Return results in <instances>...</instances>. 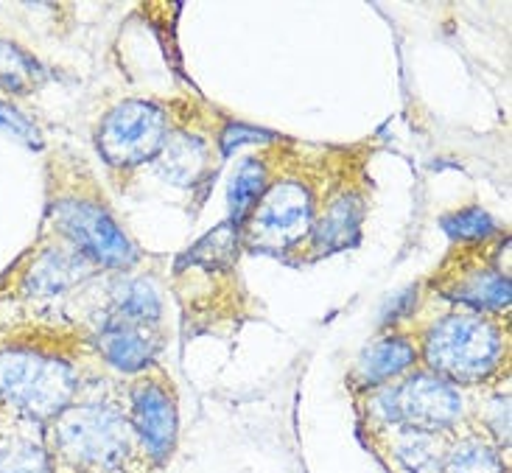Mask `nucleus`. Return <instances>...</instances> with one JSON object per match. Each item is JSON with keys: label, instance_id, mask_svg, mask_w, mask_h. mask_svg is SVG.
Listing matches in <instances>:
<instances>
[{"label": "nucleus", "instance_id": "nucleus-6", "mask_svg": "<svg viewBox=\"0 0 512 473\" xmlns=\"http://www.w3.org/2000/svg\"><path fill=\"white\" fill-rule=\"evenodd\" d=\"M370 398V409L378 418L417 432H448L465 412L459 387L429 373L426 367H415L412 373L395 378L387 387L370 392Z\"/></svg>", "mask_w": 512, "mask_h": 473}, {"label": "nucleus", "instance_id": "nucleus-4", "mask_svg": "<svg viewBox=\"0 0 512 473\" xmlns=\"http://www.w3.org/2000/svg\"><path fill=\"white\" fill-rule=\"evenodd\" d=\"M135 432L126 412L110 401H76L62 415L48 423V454L56 465L70 473H118L124 468Z\"/></svg>", "mask_w": 512, "mask_h": 473}, {"label": "nucleus", "instance_id": "nucleus-7", "mask_svg": "<svg viewBox=\"0 0 512 473\" xmlns=\"http://www.w3.org/2000/svg\"><path fill=\"white\" fill-rule=\"evenodd\" d=\"M487 244L490 241L451 252L440 272L431 278L429 289H434L451 306L504 317L510 311V278L499 261V250L507 244V238L496 252L487 250Z\"/></svg>", "mask_w": 512, "mask_h": 473}, {"label": "nucleus", "instance_id": "nucleus-20", "mask_svg": "<svg viewBox=\"0 0 512 473\" xmlns=\"http://www.w3.org/2000/svg\"><path fill=\"white\" fill-rule=\"evenodd\" d=\"M42 82V68L17 42L0 40V87L9 93H31Z\"/></svg>", "mask_w": 512, "mask_h": 473}, {"label": "nucleus", "instance_id": "nucleus-8", "mask_svg": "<svg viewBox=\"0 0 512 473\" xmlns=\"http://www.w3.org/2000/svg\"><path fill=\"white\" fill-rule=\"evenodd\" d=\"M168 129V110L154 101L132 98L115 104L98 124V154L112 171H135L157 160L168 138Z\"/></svg>", "mask_w": 512, "mask_h": 473}, {"label": "nucleus", "instance_id": "nucleus-16", "mask_svg": "<svg viewBox=\"0 0 512 473\" xmlns=\"http://www.w3.org/2000/svg\"><path fill=\"white\" fill-rule=\"evenodd\" d=\"M294 152L280 149V146H269L258 154H250L247 160H241L236 168L233 180H230V194H227V205H230V224L241 227L244 219L250 216L255 202L261 199L263 191L272 185L277 174L286 168L289 157Z\"/></svg>", "mask_w": 512, "mask_h": 473}, {"label": "nucleus", "instance_id": "nucleus-12", "mask_svg": "<svg viewBox=\"0 0 512 473\" xmlns=\"http://www.w3.org/2000/svg\"><path fill=\"white\" fill-rule=\"evenodd\" d=\"M87 331L98 359L112 364L118 373L138 376L154 364L166 336L160 331V322H135L121 317H101V320L79 325Z\"/></svg>", "mask_w": 512, "mask_h": 473}, {"label": "nucleus", "instance_id": "nucleus-18", "mask_svg": "<svg viewBox=\"0 0 512 473\" xmlns=\"http://www.w3.org/2000/svg\"><path fill=\"white\" fill-rule=\"evenodd\" d=\"M401 429V426H398ZM443 434L401 429L395 437V460L409 473H440L445 457Z\"/></svg>", "mask_w": 512, "mask_h": 473}, {"label": "nucleus", "instance_id": "nucleus-21", "mask_svg": "<svg viewBox=\"0 0 512 473\" xmlns=\"http://www.w3.org/2000/svg\"><path fill=\"white\" fill-rule=\"evenodd\" d=\"M448 238L459 244V247H473V244H485L499 238L501 227L499 222L482 208H462L454 213H445L440 222Z\"/></svg>", "mask_w": 512, "mask_h": 473}, {"label": "nucleus", "instance_id": "nucleus-11", "mask_svg": "<svg viewBox=\"0 0 512 473\" xmlns=\"http://www.w3.org/2000/svg\"><path fill=\"white\" fill-rule=\"evenodd\" d=\"M367 208H370V196H367L364 180L339 171L319 205L317 222L303 250L305 258H322V255L350 247L359 238Z\"/></svg>", "mask_w": 512, "mask_h": 473}, {"label": "nucleus", "instance_id": "nucleus-22", "mask_svg": "<svg viewBox=\"0 0 512 473\" xmlns=\"http://www.w3.org/2000/svg\"><path fill=\"white\" fill-rule=\"evenodd\" d=\"M482 426L487 429V440L493 446H510V395L507 392H493L479 409Z\"/></svg>", "mask_w": 512, "mask_h": 473}, {"label": "nucleus", "instance_id": "nucleus-17", "mask_svg": "<svg viewBox=\"0 0 512 473\" xmlns=\"http://www.w3.org/2000/svg\"><path fill=\"white\" fill-rule=\"evenodd\" d=\"M440 473H507L501 460V448L493 446L487 437H462L445 448Z\"/></svg>", "mask_w": 512, "mask_h": 473}, {"label": "nucleus", "instance_id": "nucleus-14", "mask_svg": "<svg viewBox=\"0 0 512 473\" xmlns=\"http://www.w3.org/2000/svg\"><path fill=\"white\" fill-rule=\"evenodd\" d=\"M216 149L208 138H202L194 129H182L171 126L163 149L157 154L154 166L160 171V177L182 188H199L216 180Z\"/></svg>", "mask_w": 512, "mask_h": 473}, {"label": "nucleus", "instance_id": "nucleus-10", "mask_svg": "<svg viewBox=\"0 0 512 473\" xmlns=\"http://www.w3.org/2000/svg\"><path fill=\"white\" fill-rule=\"evenodd\" d=\"M98 272H104V269H98L90 258H84L82 252L68 244L65 238L51 233L42 238L14 269L9 294L23 297V300L59 297L79 283H93Z\"/></svg>", "mask_w": 512, "mask_h": 473}, {"label": "nucleus", "instance_id": "nucleus-3", "mask_svg": "<svg viewBox=\"0 0 512 473\" xmlns=\"http://www.w3.org/2000/svg\"><path fill=\"white\" fill-rule=\"evenodd\" d=\"M291 154L286 168L255 202L250 216L238 227L241 247L272 258L303 255L317 222L319 205L328 191V171L314 163H297Z\"/></svg>", "mask_w": 512, "mask_h": 473}, {"label": "nucleus", "instance_id": "nucleus-2", "mask_svg": "<svg viewBox=\"0 0 512 473\" xmlns=\"http://www.w3.org/2000/svg\"><path fill=\"white\" fill-rule=\"evenodd\" d=\"M420 364L454 387H482L510 362L507 322L468 308H448L417 328Z\"/></svg>", "mask_w": 512, "mask_h": 473}, {"label": "nucleus", "instance_id": "nucleus-5", "mask_svg": "<svg viewBox=\"0 0 512 473\" xmlns=\"http://www.w3.org/2000/svg\"><path fill=\"white\" fill-rule=\"evenodd\" d=\"M48 222L54 227V236L65 238L98 269L124 272L140 261V250L115 222L96 182L84 174H73L68 185L51 194Z\"/></svg>", "mask_w": 512, "mask_h": 473}, {"label": "nucleus", "instance_id": "nucleus-13", "mask_svg": "<svg viewBox=\"0 0 512 473\" xmlns=\"http://www.w3.org/2000/svg\"><path fill=\"white\" fill-rule=\"evenodd\" d=\"M415 367H420V345L415 331L387 328L359 353L350 370V384L361 395H370L392 384L395 378L412 373Z\"/></svg>", "mask_w": 512, "mask_h": 473}, {"label": "nucleus", "instance_id": "nucleus-15", "mask_svg": "<svg viewBox=\"0 0 512 473\" xmlns=\"http://www.w3.org/2000/svg\"><path fill=\"white\" fill-rule=\"evenodd\" d=\"M121 317L135 322H160L163 317V294L149 278L115 275L101 286V300L90 308V320Z\"/></svg>", "mask_w": 512, "mask_h": 473}, {"label": "nucleus", "instance_id": "nucleus-9", "mask_svg": "<svg viewBox=\"0 0 512 473\" xmlns=\"http://www.w3.org/2000/svg\"><path fill=\"white\" fill-rule=\"evenodd\" d=\"M129 426L143 454L154 462H163L177 448L180 434V409L177 390L163 370H143L129 384Z\"/></svg>", "mask_w": 512, "mask_h": 473}, {"label": "nucleus", "instance_id": "nucleus-1", "mask_svg": "<svg viewBox=\"0 0 512 473\" xmlns=\"http://www.w3.org/2000/svg\"><path fill=\"white\" fill-rule=\"evenodd\" d=\"M87 356L98 353L84 328H34L3 339L0 406L31 423H51L79 401Z\"/></svg>", "mask_w": 512, "mask_h": 473}, {"label": "nucleus", "instance_id": "nucleus-19", "mask_svg": "<svg viewBox=\"0 0 512 473\" xmlns=\"http://www.w3.org/2000/svg\"><path fill=\"white\" fill-rule=\"evenodd\" d=\"M0 473H56L45 440L28 434L0 437Z\"/></svg>", "mask_w": 512, "mask_h": 473}, {"label": "nucleus", "instance_id": "nucleus-23", "mask_svg": "<svg viewBox=\"0 0 512 473\" xmlns=\"http://www.w3.org/2000/svg\"><path fill=\"white\" fill-rule=\"evenodd\" d=\"M0 126H3L6 132H12L14 138L26 140L28 146H34V149H40L42 146V138H40V132H37V126L31 124L23 112L14 110L12 104H3V101H0Z\"/></svg>", "mask_w": 512, "mask_h": 473}]
</instances>
